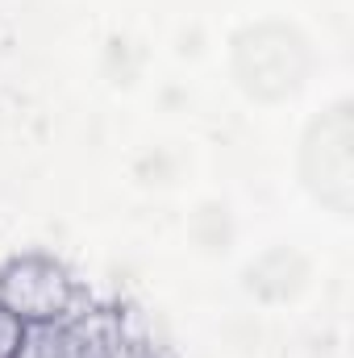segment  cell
I'll use <instances>...</instances> for the list:
<instances>
[{
	"instance_id": "3",
	"label": "cell",
	"mask_w": 354,
	"mask_h": 358,
	"mask_svg": "<svg viewBox=\"0 0 354 358\" xmlns=\"http://www.w3.org/2000/svg\"><path fill=\"white\" fill-rule=\"evenodd\" d=\"M117 358H171L163 346H155L138 325H129V334H125V342H121V355Z\"/></svg>"
},
{
	"instance_id": "1",
	"label": "cell",
	"mask_w": 354,
	"mask_h": 358,
	"mask_svg": "<svg viewBox=\"0 0 354 358\" xmlns=\"http://www.w3.org/2000/svg\"><path fill=\"white\" fill-rule=\"evenodd\" d=\"M88 304L92 296L76 271L50 255H17L0 267V308H8L25 329L71 321Z\"/></svg>"
},
{
	"instance_id": "4",
	"label": "cell",
	"mask_w": 354,
	"mask_h": 358,
	"mask_svg": "<svg viewBox=\"0 0 354 358\" xmlns=\"http://www.w3.org/2000/svg\"><path fill=\"white\" fill-rule=\"evenodd\" d=\"M21 338H25V325H21L8 308H0V358H13V355H17Z\"/></svg>"
},
{
	"instance_id": "2",
	"label": "cell",
	"mask_w": 354,
	"mask_h": 358,
	"mask_svg": "<svg viewBox=\"0 0 354 358\" xmlns=\"http://www.w3.org/2000/svg\"><path fill=\"white\" fill-rule=\"evenodd\" d=\"M125 334H129V317L121 308L88 304L71 321L29 325L13 358H117Z\"/></svg>"
}]
</instances>
